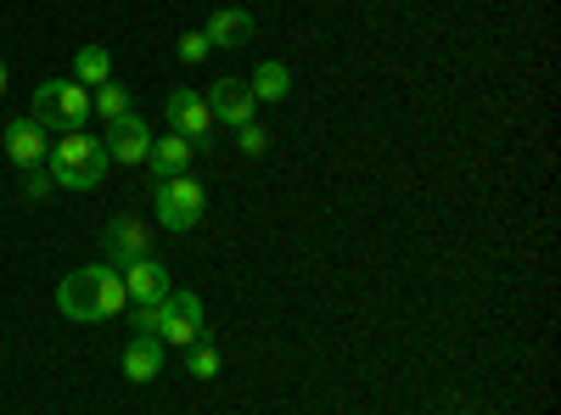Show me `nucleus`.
Wrapping results in <instances>:
<instances>
[{"instance_id":"1","label":"nucleus","mask_w":561,"mask_h":415,"mask_svg":"<svg viewBox=\"0 0 561 415\" xmlns=\"http://www.w3.org/2000/svg\"><path fill=\"white\" fill-rule=\"evenodd\" d=\"M124 303H129V292H124V275L113 264H79L57 287L62 320H79V326H102V320L124 314Z\"/></svg>"},{"instance_id":"2","label":"nucleus","mask_w":561,"mask_h":415,"mask_svg":"<svg viewBox=\"0 0 561 415\" xmlns=\"http://www.w3.org/2000/svg\"><path fill=\"white\" fill-rule=\"evenodd\" d=\"M45 169H51V180L62 192H96L107 180V169H113V158H107V147L96 141V135L73 129V135H62V141L45 152Z\"/></svg>"},{"instance_id":"3","label":"nucleus","mask_w":561,"mask_h":415,"mask_svg":"<svg viewBox=\"0 0 561 415\" xmlns=\"http://www.w3.org/2000/svg\"><path fill=\"white\" fill-rule=\"evenodd\" d=\"M39 129H62V135H73V129H84V118H90V90L79 84V79H45L39 90H34V113H28Z\"/></svg>"},{"instance_id":"4","label":"nucleus","mask_w":561,"mask_h":415,"mask_svg":"<svg viewBox=\"0 0 561 415\" xmlns=\"http://www.w3.org/2000/svg\"><path fill=\"white\" fill-rule=\"evenodd\" d=\"M203 298L185 292V287H169V298L158 303V343L163 348H197L203 343Z\"/></svg>"},{"instance_id":"5","label":"nucleus","mask_w":561,"mask_h":415,"mask_svg":"<svg viewBox=\"0 0 561 415\" xmlns=\"http://www.w3.org/2000/svg\"><path fill=\"white\" fill-rule=\"evenodd\" d=\"M152 208H158V224L163 230H192L203 219V208H208V192H203V180L174 174V180H158Z\"/></svg>"},{"instance_id":"6","label":"nucleus","mask_w":561,"mask_h":415,"mask_svg":"<svg viewBox=\"0 0 561 415\" xmlns=\"http://www.w3.org/2000/svg\"><path fill=\"white\" fill-rule=\"evenodd\" d=\"M169 129L174 135H185L192 147H208L214 141V113H208V102H203V90H169Z\"/></svg>"},{"instance_id":"7","label":"nucleus","mask_w":561,"mask_h":415,"mask_svg":"<svg viewBox=\"0 0 561 415\" xmlns=\"http://www.w3.org/2000/svg\"><path fill=\"white\" fill-rule=\"evenodd\" d=\"M102 253H107L113 269H124V264H135V258H147V253H152V230L140 224L135 214H118V219L102 230Z\"/></svg>"},{"instance_id":"8","label":"nucleus","mask_w":561,"mask_h":415,"mask_svg":"<svg viewBox=\"0 0 561 415\" xmlns=\"http://www.w3.org/2000/svg\"><path fill=\"white\" fill-rule=\"evenodd\" d=\"M208 113H214V124H230V129H242V124H253V113H259V102H253V90H248V79H214V90H208Z\"/></svg>"},{"instance_id":"9","label":"nucleus","mask_w":561,"mask_h":415,"mask_svg":"<svg viewBox=\"0 0 561 415\" xmlns=\"http://www.w3.org/2000/svg\"><path fill=\"white\" fill-rule=\"evenodd\" d=\"M107 158L113 163H147V152H152V129H147V118H135V113H124V118H113L107 124Z\"/></svg>"},{"instance_id":"10","label":"nucleus","mask_w":561,"mask_h":415,"mask_svg":"<svg viewBox=\"0 0 561 415\" xmlns=\"http://www.w3.org/2000/svg\"><path fill=\"white\" fill-rule=\"evenodd\" d=\"M124 275V292H129V303H163L169 298V264L163 258H135V264H124L118 269Z\"/></svg>"},{"instance_id":"11","label":"nucleus","mask_w":561,"mask_h":415,"mask_svg":"<svg viewBox=\"0 0 561 415\" xmlns=\"http://www.w3.org/2000/svg\"><path fill=\"white\" fill-rule=\"evenodd\" d=\"M192 158H197V147L185 141V135L163 129V135H152V152H147V169H152L158 180H174V174H192Z\"/></svg>"},{"instance_id":"12","label":"nucleus","mask_w":561,"mask_h":415,"mask_svg":"<svg viewBox=\"0 0 561 415\" xmlns=\"http://www.w3.org/2000/svg\"><path fill=\"white\" fill-rule=\"evenodd\" d=\"M0 141H7V158H12L18 169H34V163H45V152H51V141H45V129H39L34 118H12Z\"/></svg>"},{"instance_id":"13","label":"nucleus","mask_w":561,"mask_h":415,"mask_svg":"<svg viewBox=\"0 0 561 415\" xmlns=\"http://www.w3.org/2000/svg\"><path fill=\"white\" fill-rule=\"evenodd\" d=\"M253 12H242V7H225V12H214L208 23H203V34H208V45H219V51H237V45H248L253 39Z\"/></svg>"},{"instance_id":"14","label":"nucleus","mask_w":561,"mask_h":415,"mask_svg":"<svg viewBox=\"0 0 561 415\" xmlns=\"http://www.w3.org/2000/svg\"><path fill=\"white\" fill-rule=\"evenodd\" d=\"M163 359H169V348L158 337H135V343H124V377L129 382H152L163 371Z\"/></svg>"},{"instance_id":"15","label":"nucleus","mask_w":561,"mask_h":415,"mask_svg":"<svg viewBox=\"0 0 561 415\" xmlns=\"http://www.w3.org/2000/svg\"><path fill=\"white\" fill-rule=\"evenodd\" d=\"M248 90H253V102H287L293 96V68L287 62H259Z\"/></svg>"},{"instance_id":"16","label":"nucleus","mask_w":561,"mask_h":415,"mask_svg":"<svg viewBox=\"0 0 561 415\" xmlns=\"http://www.w3.org/2000/svg\"><path fill=\"white\" fill-rule=\"evenodd\" d=\"M73 79H79L84 90L107 84V79H113V51H107V45H79V51H73Z\"/></svg>"},{"instance_id":"17","label":"nucleus","mask_w":561,"mask_h":415,"mask_svg":"<svg viewBox=\"0 0 561 415\" xmlns=\"http://www.w3.org/2000/svg\"><path fill=\"white\" fill-rule=\"evenodd\" d=\"M90 113H96V118H124V113H135V96H129V90L118 84V79H107V84H96V102H90Z\"/></svg>"},{"instance_id":"18","label":"nucleus","mask_w":561,"mask_h":415,"mask_svg":"<svg viewBox=\"0 0 561 415\" xmlns=\"http://www.w3.org/2000/svg\"><path fill=\"white\" fill-rule=\"evenodd\" d=\"M185 371H192L197 382H214V377L225 371V354L208 348V343H197V348H185Z\"/></svg>"},{"instance_id":"19","label":"nucleus","mask_w":561,"mask_h":415,"mask_svg":"<svg viewBox=\"0 0 561 415\" xmlns=\"http://www.w3.org/2000/svg\"><path fill=\"white\" fill-rule=\"evenodd\" d=\"M18 174H23V197H34V203L57 192V180H51V169H45V163H34V169H18Z\"/></svg>"},{"instance_id":"20","label":"nucleus","mask_w":561,"mask_h":415,"mask_svg":"<svg viewBox=\"0 0 561 415\" xmlns=\"http://www.w3.org/2000/svg\"><path fill=\"white\" fill-rule=\"evenodd\" d=\"M208 51H214V45H208V34H203V28H192V34H180V62H185V68H197V62H208Z\"/></svg>"},{"instance_id":"21","label":"nucleus","mask_w":561,"mask_h":415,"mask_svg":"<svg viewBox=\"0 0 561 415\" xmlns=\"http://www.w3.org/2000/svg\"><path fill=\"white\" fill-rule=\"evenodd\" d=\"M129 326H135V337H158V303H135Z\"/></svg>"},{"instance_id":"22","label":"nucleus","mask_w":561,"mask_h":415,"mask_svg":"<svg viewBox=\"0 0 561 415\" xmlns=\"http://www.w3.org/2000/svg\"><path fill=\"white\" fill-rule=\"evenodd\" d=\"M237 147H242L248 158H264V147H270V135H264L259 124H242V129H237Z\"/></svg>"},{"instance_id":"23","label":"nucleus","mask_w":561,"mask_h":415,"mask_svg":"<svg viewBox=\"0 0 561 415\" xmlns=\"http://www.w3.org/2000/svg\"><path fill=\"white\" fill-rule=\"evenodd\" d=\"M7 84H12V73H7V57H0V96H7Z\"/></svg>"}]
</instances>
